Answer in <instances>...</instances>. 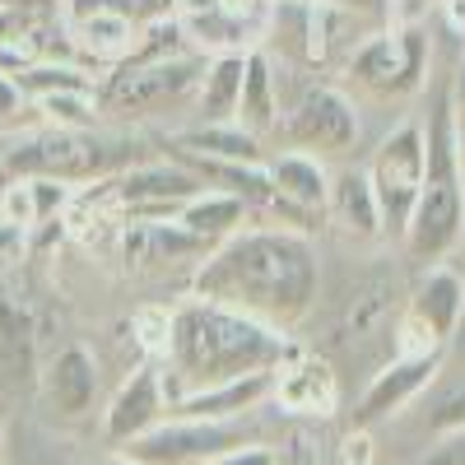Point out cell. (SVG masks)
<instances>
[{
  "label": "cell",
  "mask_w": 465,
  "mask_h": 465,
  "mask_svg": "<svg viewBox=\"0 0 465 465\" xmlns=\"http://www.w3.org/2000/svg\"><path fill=\"white\" fill-rule=\"evenodd\" d=\"M322 289V261L312 232H298L284 223H247L232 238L205 252L196 265L191 293L238 307V312L289 331L298 326L317 302Z\"/></svg>",
  "instance_id": "obj_1"
},
{
  "label": "cell",
  "mask_w": 465,
  "mask_h": 465,
  "mask_svg": "<svg viewBox=\"0 0 465 465\" xmlns=\"http://www.w3.org/2000/svg\"><path fill=\"white\" fill-rule=\"evenodd\" d=\"M293 349L298 344L284 331L238 312V307L191 293L182 307H173V322H168V349H163L168 401L205 391V386H219L232 377L275 372Z\"/></svg>",
  "instance_id": "obj_2"
},
{
  "label": "cell",
  "mask_w": 465,
  "mask_h": 465,
  "mask_svg": "<svg viewBox=\"0 0 465 465\" xmlns=\"http://www.w3.org/2000/svg\"><path fill=\"white\" fill-rule=\"evenodd\" d=\"M423 140H429V163H423L419 201L401 232V247H405V261L433 265V261H447L465 238V182L456 163V116H451L447 84L433 98Z\"/></svg>",
  "instance_id": "obj_3"
},
{
  "label": "cell",
  "mask_w": 465,
  "mask_h": 465,
  "mask_svg": "<svg viewBox=\"0 0 465 465\" xmlns=\"http://www.w3.org/2000/svg\"><path fill=\"white\" fill-rule=\"evenodd\" d=\"M0 163L10 177H56V182H98L131 168L126 140H107L98 126L70 131V126H43L0 140Z\"/></svg>",
  "instance_id": "obj_4"
},
{
  "label": "cell",
  "mask_w": 465,
  "mask_h": 465,
  "mask_svg": "<svg viewBox=\"0 0 465 465\" xmlns=\"http://www.w3.org/2000/svg\"><path fill=\"white\" fill-rule=\"evenodd\" d=\"M205 52H177V56H140L131 52L122 65L98 80V112L112 116H173L196 103Z\"/></svg>",
  "instance_id": "obj_5"
},
{
  "label": "cell",
  "mask_w": 465,
  "mask_h": 465,
  "mask_svg": "<svg viewBox=\"0 0 465 465\" xmlns=\"http://www.w3.org/2000/svg\"><path fill=\"white\" fill-rule=\"evenodd\" d=\"M433 65V43L423 24H391L386 33L368 37V43L344 61L349 84H359L372 98H405L419 94Z\"/></svg>",
  "instance_id": "obj_6"
},
{
  "label": "cell",
  "mask_w": 465,
  "mask_h": 465,
  "mask_svg": "<svg viewBox=\"0 0 465 465\" xmlns=\"http://www.w3.org/2000/svg\"><path fill=\"white\" fill-rule=\"evenodd\" d=\"M252 442H261L252 414H242V419H163L149 433H140L135 442H126L122 456L135 465H201V460H214L223 451H238Z\"/></svg>",
  "instance_id": "obj_7"
},
{
  "label": "cell",
  "mask_w": 465,
  "mask_h": 465,
  "mask_svg": "<svg viewBox=\"0 0 465 465\" xmlns=\"http://www.w3.org/2000/svg\"><path fill=\"white\" fill-rule=\"evenodd\" d=\"M423 163H429V140H423V122H405L386 135L372 153V163L363 168L377 196V214H381V238H396L410 223V210L419 201V182H423Z\"/></svg>",
  "instance_id": "obj_8"
},
{
  "label": "cell",
  "mask_w": 465,
  "mask_h": 465,
  "mask_svg": "<svg viewBox=\"0 0 465 465\" xmlns=\"http://www.w3.org/2000/svg\"><path fill=\"white\" fill-rule=\"evenodd\" d=\"M173 19L205 56L265 47L275 0H173Z\"/></svg>",
  "instance_id": "obj_9"
},
{
  "label": "cell",
  "mask_w": 465,
  "mask_h": 465,
  "mask_svg": "<svg viewBox=\"0 0 465 465\" xmlns=\"http://www.w3.org/2000/svg\"><path fill=\"white\" fill-rule=\"evenodd\" d=\"M302 153H349L359 144V107L335 84H302L289 107H280L275 126Z\"/></svg>",
  "instance_id": "obj_10"
},
{
  "label": "cell",
  "mask_w": 465,
  "mask_h": 465,
  "mask_svg": "<svg viewBox=\"0 0 465 465\" xmlns=\"http://www.w3.org/2000/svg\"><path fill=\"white\" fill-rule=\"evenodd\" d=\"M107 196L122 205L131 219H173L191 196H201V182L191 177L182 163H131L122 173H112L107 182Z\"/></svg>",
  "instance_id": "obj_11"
},
{
  "label": "cell",
  "mask_w": 465,
  "mask_h": 465,
  "mask_svg": "<svg viewBox=\"0 0 465 465\" xmlns=\"http://www.w3.org/2000/svg\"><path fill=\"white\" fill-rule=\"evenodd\" d=\"M270 405L293 414V419H331L340 410V372L312 354V349H293V354L275 368L270 381Z\"/></svg>",
  "instance_id": "obj_12"
},
{
  "label": "cell",
  "mask_w": 465,
  "mask_h": 465,
  "mask_svg": "<svg viewBox=\"0 0 465 465\" xmlns=\"http://www.w3.org/2000/svg\"><path fill=\"white\" fill-rule=\"evenodd\" d=\"M168 419V386H163V368L159 363H140L126 386L112 396L107 419H103V438L112 447H126L140 433H149L153 423Z\"/></svg>",
  "instance_id": "obj_13"
},
{
  "label": "cell",
  "mask_w": 465,
  "mask_h": 465,
  "mask_svg": "<svg viewBox=\"0 0 465 465\" xmlns=\"http://www.w3.org/2000/svg\"><path fill=\"white\" fill-rule=\"evenodd\" d=\"M438 363H442V354H423V359H386V363L372 372L368 391H363V401H359L354 429H372V423H381V419L401 414L405 405H414V401L433 386Z\"/></svg>",
  "instance_id": "obj_14"
},
{
  "label": "cell",
  "mask_w": 465,
  "mask_h": 465,
  "mask_svg": "<svg viewBox=\"0 0 465 465\" xmlns=\"http://www.w3.org/2000/svg\"><path fill=\"white\" fill-rule=\"evenodd\" d=\"M405 307L447 344L460 331V322H465V275H460L456 265H447V261H433L419 275V284L410 289V302Z\"/></svg>",
  "instance_id": "obj_15"
},
{
  "label": "cell",
  "mask_w": 465,
  "mask_h": 465,
  "mask_svg": "<svg viewBox=\"0 0 465 465\" xmlns=\"http://www.w3.org/2000/svg\"><path fill=\"white\" fill-rule=\"evenodd\" d=\"M270 381L275 372H252V377H232L205 391H191L168 401V419H242L270 405Z\"/></svg>",
  "instance_id": "obj_16"
},
{
  "label": "cell",
  "mask_w": 465,
  "mask_h": 465,
  "mask_svg": "<svg viewBox=\"0 0 465 465\" xmlns=\"http://www.w3.org/2000/svg\"><path fill=\"white\" fill-rule=\"evenodd\" d=\"M265 177H270V191H275L280 205H293L302 214H326V191H331V168L317 159V153H302V149H289L280 159H265ZM270 201V205H275Z\"/></svg>",
  "instance_id": "obj_17"
},
{
  "label": "cell",
  "mask_w": 465,
  "mask_h": 465,
  "mask_svg": "<svg viewBox=\"0 0 465 465\" xmlns=\"http://www.w3.org/2000/svg\"><path fill=\"white\" fill-rule=\"evenodd\" d=\"M43 391H47V405L61 414V419H80L89 414L94 396H98V363L84 344H65L61 354L47 363L43 372Z\"/></svg>",
  "instance_id": "obj_18"
},
{
  "label": "cell",
  "mask_w": 465,
  "mask_h": 465,
  "mask_svg": "<svg viewBox=\"0 0 465 465\" xmlns=\"http://www.w3.org/2000/svg\"><path fill=\"white\" fill-rule=\"evenodd\" d=\"M326 214L359 242H377L381 238V214H377V196L363 168H340L331 173V191H326Z\"/></svg>",
  "instance_id": "obj_19"
},
{
  "label": "cell",
  "mask_w": 465,
  "mask_h": 465,
  "mask_svg": "<svg viewBox=\"0 0 465 465\" xmlns=\"http://www.w3.org/2000/svg\"><path fill=\"white\" fill-rule=\"evenodd\" d=\"M232 122L242 131H252L256 140H265L270 131L280 126V84H275V61L265 56V47L247 52L242 65V94H238V112Z\"/></svg>",
  "instance_id": "obj_20"
},
{
  "label": "cell",
  "mask_w": 465,
  "mask_h": 465,
  "mask_svg": "<svg viewBox=\"0 0 465 465\" xmlns=\"http://www.w3.org/2000/svg\"><path fill=\"white\" fill-rule=\"evenodd\" d=\"M65 24V19H61ZM65 33H70V43H74V52H80L84 61H98V65H122L131 52H135V43H140V24L135 19H126V15H84V19H70L65 24Z\"/></svg>",
  "instance_id": "obj_21"
},
{
  "label": "cell",
  "mask_w": 465,
  "mask_h": 465,
  "mask_svg": "<svg viewBox=\"0 0 465 465\" xmlns=\"http://www.w3.org/2000/svg\"><path fill=\"white\" fill-rule=\"evenodd\" d=\"M191 238L205 242V247H219L223 238H232L238 228H247L256 219V210L238 196H223V191H201V196H191L177 214H173Z\"/></svg>",
  "instance_id": "obj_22"
},
{
  "label": "cell",
  "mask_w": 465,
  "mask_h": 465,
  "mask_svg": "<svg viewBox=\"0 0 465 465\" xmlns=\"http://www.w3.org/2000/svg\"><path fill=\"white\" fill-rule=\"evenodd\" d=\"M37 335L28 307L0 289V381L5 386H28L37 372Z\"/></svg>",
  "instance_id": "obj_23"
},
{
  "label": "cell",
  "mask_w": 465,
  "mask_h": 465,
  "mask_svg": "<svg viewBox=\"0 0 465 465\" xmlns=\"http://www.w3.org/2000/svg\"><path fill=\"white\" fill-rule=\"evenodd\" d=\"M242 65H247V52H223V56L205 61L196 103H191L196 107V122H232L238 94H242Z\"/></svg>",
  "instance_id": "obj_24"
},
{
  "label": "cell",
  "mask_w": 465,
  "mask_h": 465,
  "mask_svg": "<svg viewBox=\"0 0 465 465\" xmlns=\"http://www.w3.org/2000/svg\"><path fill=\"white\" fill-rule=\"evenodd\" d=\"M173 144L205 153V159H228V163H265V149L252 131H242L238 122H196L173 135Z\"/></svg>",
  "instance_id": "obj_25"
},
{
  "label": "cell",
  "mask_w": 465,
  "mask_h": 465,
  "mask_svg": "<svg viewBox=\"0 0 465 465\" xmlns=\"http://www.w3.org/2000/svg\"><path fill=\"white\" fill-rule=\"evenodd\" d=\"M10 80L19 84L24 103L52 98V94H98V74H89L84 61H28Z\"/></svg>",
  "instance_id": "obj_26"
},
{
  "label": "cell",
  "mask_w": 465,
  "mask_h": 465,
  "mask_svg": "<svg viewBox=\"0 0 465 465\" xmlns=\"http://www.w3.org/2000/svg\"><path fill=\"white\" fill-rule=\"evenodd\" d=\"M33 107L43 112L47 126H70V131L98 126V94H52V98H37Z\"/></svg>",
  "instance_id": "obj_27"
},
{
  "label": "cell",
  "mask_w": 465,
  "mask_h": 465,
  "mask_svg": "<svg viewBox=\"0 0 465 465\" xmlns=\"http://www.w3.org/2000/svg\"><path fill=\"white\" fill-rule=\"evenodd\" d=\"M322 10H335V15H349L368 28H391L396 24V0H317Z\"/></svg>",
  "instance_id": "obj_28"
},
{
  "label": "cell",
  "mask_w": 465,
  "mask_h": 465,
  "mask_svg": "<svg viewBox=\"0 0 465 465\" xmlns=\"http://www.w3.org/2000/svg\"><path fill=\"white\" fill-rule=\"evenodd\" d=\"M423 429L429 433H451V429H465V381L451 386V391H442L429 414H423Z\"/></svg>",
  "instance_id": "obj_29"
},
{
  "label": "cell",
  "mask_w": 465,
  "mask_h": 465,
  "mask_svg": "<svg viewBox=\"0 0 465 465\" xmlns=\"http://www.w3.org/2000/svg\"><path fill=\"white\" fill-rule=\"evenodd\" d=\"M168 322H173V312H163V307H149V312L135 317V326L144 331L140 344L149 349V354H163V349H168Z\"/></svg>",
  "instance_id": "obj_30"
},
{
  "label": "cell",
  "mask_w": 465,
  "mask_h": 465,
  "mask_svg": "<svg viewBox=\"0 0 465 465\" xmlns=\"http://www.w3.org/2000/svg\"><path fill=\"white\" fill-rule=\"evenodd\" d=\"M419 465H465V429H451V433H438V442L429 447Z\"/></svg>",
  "instance_id": "obj_31"
},
{
  "label": "cell",
  "mask_w": 465,
  "mask_h": 465,
  "mask_svg": "<svg viewBox=\"0 0 465 465\" xmlns=\"http://www.w3.org/2000/svg\"><path fill=\"white\" fill-rule=\"evenodd\" d=\"M335 465H372V438H368V429H354V433L340 438Z\"/></svg>",
  "instance_id": "obj_32"
},
{
  "label": "cell",
  "mask_w": 465,
  "mask_h": 465,
  "mask_svg": "<svg viewBox=\"0 0 465 465\" xmlns=\"http://www.w3.org/2000/svg\"><path fill=\"white\" fill-rule=\"evenodd\" d=\"M201 465H280V460H275V451H270V447L252 442V447L223 451V456H214V460H201Z\"/></svg>",
  "instance_id": "obj_33"
},
{
  "label": "cell",
  "mask_w": 465,
  "mask_h": 465,
  "mask_svg": "<svg viewBox=\"0 0 465 465\" xmlns=\"http://www.w3.org/2000/svg\"><path fill=\"white\" fill-rule=\"evenodd\" d=\"M19 112H24V94H19V84L10 80V74H0V126L15 122Z\"/></svg>",
  "instance_id": "obj_34"
},
{
  "label": "cell",
  "mask_w": 465,
  "mask_h": 465,
  "mask_svg": "<svg viewBox=\"0 0 465 465\" xmlns=\"http://www.w3.org/2000/svg\"><path fill=\"white\" fill-rule=\"evenodd\" d=\"M24 242H28V228H19V223H10V219H0V261H5V256H19Z\"/></svg>",
  "instance_id": "obj_35"
},
{
  "label": "cell",
  "mask_w": 465,
  "mask_h": 465,
  "mask_svg": "<svg viewBox=\"0 0 465 465\" xmlns=\"http://www.w3.org/2000/svg\"><path fill=\"white\" fill-rule=\"evenodd\" d=\"M447 98H451V116L456 122H465V65L451 74V84H447Z\"/></svg>",
  "instance_id": "obj_36"
},
{
  "label": "cell",
  "mask_w": 465,
  "mask_h": 465,
  "mask_svg": "<svg viewBox=\"0 0 465 465\" xmlns=\"http://www.w3.org/2000/svg\"><path fill=\"white\" fill-rule=\"evenodd\" d=\"M456 163H460V182H465V122H456Z\"/></svg>",
  "instance_id": "obj_37"
},
{
  "label": "cell",
  "mask_w": 465,
  "mask_h": 465,
  "mask_svg": "<svg viewBox=\"0 0 465 465\" xmlns=\"http://www.w3.org/2000/svg\"><path fill=\"white\" fill-rule=\"evenodd\" d=\"M5 186H10V168L0 163V196H5Z\"/></svg>",
  "instance_id": "obj_38"
},
{
  "label": "cell",
  "mask_w": 465,
  "mask_h": 465,
  "mask_svg": "<svg viewBox=\"0 0 465 465\" xmlns=\"http://www.w3.org/2000/svg\"><path fill=\"white\" fill-rule=\"evenodd\" d=\"M98 465H135V460H126V456H112V460H98Z\"/></svg>",
  "instance_id": "obj_39"
},
{
  "label": "cell",
  "mask_w": 465,
  "mask_h": 465,
  "mask_svg": "<svg viewBox=\"0 0 465 465\" xmlns=\"http://www.w3.org/2000/svg\"><path fill=\"white\" fill-rule=\"evenodd\" d=\"M307 465H312V460H307Z\"/></svg>",
  "instance_id": "obj_40"
}]
</instances>
